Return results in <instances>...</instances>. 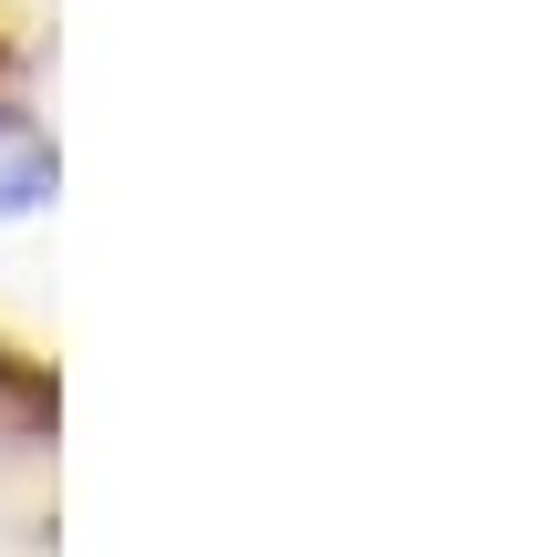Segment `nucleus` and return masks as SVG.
Listing matches in <instances>:
<instances>
[{"label":"nucleus","mask_w":547,"mask_h":557,"mask_svg":"<svg viewBox=\"0 0 547 557\" xmlns=\"http://www.w3.org/2000/svg\"><path fill=\"white\" fill-rule=\"evenodd\" d=\"M41 207H52V145L32 124H0V227L41 218Z\"/></svg>","instance_id":"obj_1"}]
</instances>
